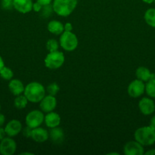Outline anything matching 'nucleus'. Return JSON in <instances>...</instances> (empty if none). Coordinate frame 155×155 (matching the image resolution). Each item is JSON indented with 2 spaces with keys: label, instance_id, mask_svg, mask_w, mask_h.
Segmentation results:
<instances>
[{
  "label": "nucleus",
  "instance_id": "obj_1",
  "mask_svg": "<svg viewBox=\"0 0 155 155\" xmlns=\"http://www.w3.org/2000/svg\"><path fill=\"white\" fill-rule=\"evenodd\" d=\"M46 92V89L41 83L31 82L24 88V95L30 102L38 103L43 98Z\"/></svg>",
  "mask_w": 155,
  "mask_h": 155
},
{
  "label": "nucleus",
  "instance_id": "obj_2",
  "mask_svg": "<svg viewBox=\"0 0 155 155\" xmlns=\"http://www.w3.org/2000/svg\"><path fill=\"white\" fill-rule=\"evenodd\" d=\"M134 136L135 141L143 146H150L155 143V130L150 126L137 129Z\"/></svg>",
  "mask_w": 155,
  "mask_h": 155
},
{
  "label": "nucleus",
  "instance_id": "obj_3",
  "mask_svg": "<svg viewBox=\"0 0 155 155\" xmlns=\"http://www.w3.org/2000/svg\"><path fill=\"white\" fill-rule=\"evenodd\" d=\"M78 5V0H53V12L62 17L71 15Z\"/></svg>",
  "mask_w": 155,
  "mask_h": 155
},
{
  "label": "nucleus",
  "instance_id": "obj_4",
  "mask_svg": "<svg viewBox=\"0 0 155 155\" xmlns=\"http://www.w3.org/2000/svg\"><path fill=\"white\" fill-rule=\"evenodd\" d=\"M59 45L65 51H72L77 48L78 45V39L77 36L71 31H64L60 35Z\"/></svg>",
  "mask_w": 155,
  "mask_h": 155
},
{
  "label": "nucleus",
  "instance_id": "obj_5",
  "mask_svg": "<svg viewBox=\"0 0 155 155\" xmlns=\"http://www.w3.org/2000/svg\"><path fill=\"white\" fill-rule=\"evenodd\" d=\"M65 62V54L59 50L50 52L44 59L45 66L51 70L61 68Z\"/></svg>",
  "mask_w": 155,
  "mask_h": 155
},
{
  "label": "nucleus",
  "instance_id": "obj_6",
  "mask_svg": "<svg viewBox=\"0 0 155 155\" xmlns=\"http://www.w3.org/2000/svg\"><path fill=\"white\" fill-rule=\"evenodd\" d=\"M44 122V115L42 110H33L27 114L25 117V123L27 127L32 129L40 127Z\"/></svg>",
  "mask_w": 155,
  "mask_h": 155
},
{
  "label": "nucleus",
  "instance_id": "obj_7",
  "mask_svg": "<svg viewBox=\"0 0 155 155\" xmlns=\"http://www.w3.org/2000/svg\"><path fill=\"white\" fill-rule=\"evenodd\" d=\"M145 92V84L143 81L136 79L129 83L128 86V94L132 98H138Z\"/></svg>",
  "mask_w": 155,
  "mask_h": 155
},
{
  "label": "nucleus",
  "instance_id": "obj_8",
  "mask_svg": "<svg viewBox=\"0 0 155 155\" xmlns=\"http://www.w3.org/2000/svg\"><path fill=\"white\" fill-rule=\"evenodd\" d=\"M17 149V144L12 137H5L0 141V154L2 155H12Z\"/></svg>",
  "mask_w": 155,
  "mask_h": 155
},
{
  "label": "nucleus",
  "instance_id": "obj_9",
  "mask_svg": "<svg viewBox=\"0 0 155 155\" xmlns=\"http://www.w3.org/2000/svg\"><path fill=\"white\" fill-rule=\"evenodd\" d=\"M123 152L126 155H142L144 154V146L137 141H130L124 145Z\"/></svg>",
  "mask_w": 155,
  "mask_h": 155
},
{
  "label": "nucleus",
  "instance_id": "obj_10",
  "mask_svg": "<svg viewBox=\"0 0 155 155\" xmlns=\"http://www.w3.org/2000/svg\"><path fill=\"white\" fill-rule=\"evenodd\" d=\"M138 108L142 114L148 116L155 111V103L151 98L144 97L138 102Z\"/></svg>",
  "mask_w": 155,
  "mask_h": 155
},
{
  "label": "nucleus",
  "instance_id": "obj_11",
  "mask_svg": "<svg viewBox=\"0 0 155 155\" xmlns=\"http://www.w3.org/2000/svg\"><path fill=\"white\" fill-rule=\"evenodd\" d=\"M56 104H57V101L55 96L47 95H45L43 98L40 101V108L43 112L49 113L55 110Z\"/></svg>",
  "mask_w": 155,
  "mask_h": 155
},
{
  "label": "nucleus",
  "instance_id": "obj_12",
  "mask_svg": "<svg viewBox=\"0 0 155 155\" xmlns=\"http://www.w3.org/2000/svg\"><path fill=\"white\" fill-rule=\"evenodd\" d=\"M22 124L18 120H12L5 127L6 136L9 137H14L19 134L22 130Z\"/></svg>",
  "mask_w": 155,
  "mask_h": 155
},
{
  "label": "nucleus",
  "instance_id": "obj_13",
  "mask_svg": "<svg viewBox=\"0 0 155 155\" xmlns=\"http://www.w3.org/2000/svg\"><path fill=\"white\" fill-rule=\"evenodd\" d=\"M32 0H14L13 8L21 14L29 13L33 8Z\"/></svg>",
  "mask_w": 155,
  "mask_h": 155
},
{
  "label": "nucleus",
  "instance_id": "obj_14",
  "mask_svg": "<svg viewBox=\"0 0 155 155\" xmlns=\"http://www.w3.org/2000/svg\"><path fill=\"white\" fill-rule=\"evenodd\" d=\"M49 137H50L49 133L44 128L39 127L32 130L31 139L34 142L42 143V142H46L49 139Z\"/></svg>",
  "mask_w": 155,
  "mask_h": 155
},
{
  "label": "nucleus",
  "instance_id": "obj_15",
  "mask_svg": "<svg viewBox=\"0 0 155 155\" xmlns=\"http://www.w3.org/2000/svg\"><path fill=\"white\" fill-rule=\"evenodd\" d=\"M44 122L46 126L49 128H54L59 127L61 123V117L59 114L51 111L46 113V115L44 116Z\"/></svg>",
  "mask_w": 155,
  "mask_h": 155
},
{
  "label": "nucleus",
  "instance_id": "obj_16",
  "mask_svg": "<svg viewBox=\"0 0 155 155\" xmlns=\"http://www.w3.org/2000/svg\"><path fill=\"white\" fill-rule=\"evenodd\" d=\"M135 76H136L137 79L141 80L144 83L150 80L155 79V74H153L150 71L148 68H145V67H139L137 68L136 71H135Z\"/></svg>",
  "mask_w": 155,
  "mask_h": 155
},
{
  "label": "nucleus",
  "instance_id": "obj_17",
  "mask_svg": "<svg viewBox=\"0 0 155 155\" xmlns=\"http://www.w3.org/2000/svg\"><path fill=\"white\" fill-rule=\"evenodd\" d=\"M24 88L25 86H24L22 82L18 79H12L9 83V90L15 96L24 93Z\"/></svg>",
  "mask_w": 155,
  "mask_h": 155
},
{
  "label": "nucleus",
  "instance_id": "obj_18",
  "mask_svg": "<svg viewBox=\"0 0 155 155\" xmlns=\"http://www.w3.org/2000/svg\"><path fill=\"white\" fill-rule=\"evenodd\" d=\"M49 136L53 143L59 145L64 140V132L60 127H54V128H51V130H50Z\"/></svg>",
  "mask_w": 155,
  "mask_h": 155
},
{
  "label": "nucleus",
  "instance_id": "obj_19",
  "mask_svg": "<svg viewBox=\"0 0 155 155\" xmlns=\"http://www.w3.org/2000/svg\"><path fill=\"white\" fill-rule=\"evenodd\" d=\"M49 32L55 35H61L64 32V25L59 21L53 20L49 22L47 25Z\"/></svg>",
  "mask_w": 155,
  "mask_h": 155
},
{
  "label": "nucleus",
  "instance_id": "obj_20",
  "mask_svg": "<svg viewBox=\"0 0 155 155\" xmlns=\"http://www.w3.org/2000/svg\"><path fill=\"white\" fill-rule=\"evenodd\" d=\"M144 18L147 25L155 28V8H151L147 9L144 13Z\"/></svg>",
  "mask_w": 155,
  "mask_h": 155
},
{
  "label": "nucleus",
  "instance_id": "obj_21",
  "mask_svg": "<svg viewBox=\"0 0 155 155\" xmlns=\"http://www.w3.org/2000/svg\"><path fill=\"white\" fill-rule=\"evenodd\" d=\"M28 100L26 98L25 95H23L22 94L19 95H17L16 98L14 101V105L18 109H24L27 107Z\"/></svg>",
  "mask_w": 155,
  "mask_h": 155
},
{
  "label": "nucleus",
  "instance_id": "obj_22",
  "mask_svg": "<svg viewBox=\"0 0 155 155\" xmlns=\"http://www.w3.org/2000/svg\"><path fill=\"white\" fill-rule=\"evenodd\" d=\"M145 92L149 97L155 98V79L147 82L145 84Z\"/></svg>",
  "mask_w": 155,
  "mask_h": 155
},
{
  "label": "nucleus",
  "instance_id": "obj_23",
  "mask_svg": "<svg viewBox=\"0 0 155 155\" xmlns=\"http://www.w3.org/2000/svg\"><path fill=\"white\" fill-rule=\"evenodd\" d=\"M14 73L11 68L4 66L0 71V77L5 80H11L13 78Z\"/></svg>",
  "mask_w": 155,
  "mask_h": 155
},
{
  "label": "nucleus",
  "instance_id": "obj_24",
  "mask_svg": "<svg viewBox=\"0 0 155 155\" xmlns=\"http://www.w3.org/2000/svg\"><path fill=\"white\" fill-rule=\"evenodd\" d=\"M46 47V49L48 50L49 52L57 51L59 49V42L57 40H56V39H50L47 41Z\"/></svg>",
  "mask_w": 155,
  "mask_h": 155
},
{
  "label": "nucleus",
  "instance_id": "obj_25",
  "mask_svg": "<svg viewBox=\"0 0 155 155\" xmlns=\"http://www.w3.org/2000/svg\"><path fill=\"white\" fill-rule=\"evenodd\" d=\"M60 90V88L59 86L56 83H52L47 86V88L46 89V92L48 93V95H53L55 96L56 95H57L58 92Z\"/></svg>",
  "mask_w": 155,
  "mask_h": 155
},
{
  "label": "nucleus",
  "instance_id": "obj_26",
  "mask_svg": "<svg viewBox=\"0 0 155 155\" xmlns=\"http://www.w3.org/2000/svg\"><path fill=\"white\" fill-rule=\"evenodd\" d=\"M53 11V5H43V6L42 9H41L40 12H42V15H43L45 18H48L50 15V14L52 13V12Z\"/></svg>",
  "mask_w": 155,
  "mask_h": 155
},
{
  "label": "nucleus",
  "instance_id": "obj_27",
  "mask_svg": "<svg viewBox=\"0 0 155 155\" xmlns=\"http://www.w3.org/2000/svg\"><path fill=\"white\" fill-rule=\"evenodd\" d=\"M14 0H2V6L5 10H11L13 8Z\"/></svg>",
  "mask_w": 155,
  "mask_h": 155
},
{
  "label": "nucleus",
  "instance_id": "obj_28",
  "mask_svg": "<svg viewBox=\"0 0 155 155\" xmlns=\"http://www.w3.org/2000/svg\"><path fill=\"white\" fill-rule=\"evenodd\" d=\"M32 130H33V129L27 127V126L26 127H24V128L22 129V130H21V132H22L23 133V136L25 138H31Z\"/></svg>",
  "mask_w": 155,
  "mask_h": 155
},
{
  "label": "nucleus",
  "instance_id": "obj_29",
  "mask_svg": "<svg viewBox=\"0 0 155 155\" xmlns=\"http://www.w3.org/2000/svg\"><path fill=\"white\" fill-rule=\"evenodd\" d=\"M43 5L39 3L38 2H36L33 3V8H32V10L34 11L35 12H40L41 9H42Z\"/></svg>",
  "mask_w": 155,
  "mask_h": 155
},
{
  "label": "nucleus",
  "instance_id": "obj_30",
  "mask_svg": "<svg viewBox=\"0 0 155 155\" xmlns=\"http://www.w3.org/2000/svg\"><path fill=\"white\" fill-rule=\"evenodd\" d=\"M72 24L71 23H66L65 24H64V31H67V32H70L72 31Z\"/></svg>",
  "mask_w": 155,
  "mask_h": 155
},
{
  "label": "nucleus",
  "instance_id": "obj_31",
  "mask_svg": "<svg viewBox=\"0 0 155 155\" xmlns=\"http://www.w3.org/2000/svg\"><path fill=\"white\" fill-rule=\"evenodd\" d=\"M36 2L40 3V4L43 6V5H47L51 4L53 0H36Z\"/></svg>",
  "mask_w": 155,
  "mask_h": 155
},
{
  "label": "nucleus",
  "instance_id": "obj_32",
  "mask_svg": "<svg viewBox=\"0 0 155 155\" xmlns=\"http://www.w3.org/2000/svg\"><path fill=\"white\" fill-rule=\"evenodd\" d=\"M6 136L5 131V128H3L2 127H0V141L2 140Z\"/></svg>",
  "mask_w": 155,
  "mask_h": 155
},
{
  "label": "nucleus",
  "instance_id": "obj_33",
  "mask_svg": "<svg viewBox=\"0 0 155 155\" xmlns=\"http://www.w3.org/2000/svg\"><path fill=\"white\" fill-rule=\"evenodd\" d=\"M5 122V117L4 114L0 113V127H2L4 125Z\"/></svg>",
  "mask_w": 155,
  "mask_h": 155
},
{
  "label": "nucleus",
  "instance_id": "obj_34",
  "mask_svg": "<svg viewBox=\"0 0 155 155\" xmlns=\"http://www.w3.org/2000/svg\"><path fill=\"white\" fill-rule=\"evenodd\" d=\"M150 127H152L153 129H154L155 130V115L154 116H153L151 117V119H150Z\"/></svg>",
  "mask_w": 155,
  "mask_h": 155
},
{
  "label": "nucleus",
  "instance_id": "obj_35",
  "mask_svg": "<svg viewBox=\"0 0 155 155\" xmlns=\"http://www.w3.org/2000/svg\"><path fill=\"white\" fill-rule=\"evenodd\" d=\"M144 154L146 155H155V149H151L147 151V152L144 153Z\"/></svg>",
  "mask_w": 155,
  "mask_h": 155
},
{
  "label": "nucleus",
  "instance_id": "obj_36",
  "mask_svg": "<svg viewBox=\"0 0 155 155\" xmlns=\"http://www.w3.org/2000/svg\"><path fill=\"white\" fill-rule=\"evenodd\" d=\"M5 66V63H4V61H3L2 58L0 56V71H1L2 68Z\"/></svg>",
  "mask_w": 155,
  "mask_h": 155
},
{
  "label": "nucleus",
  "instance_id": "obj_37",
  "mask_svg": "<svg viewBox=\"0 0 155 155\" xmlns=\"http://www.w3.org/2000/svg\"><path fill=\"white\" fill-rule=\"evenodd\" d=\"M142 2L146 4H151L153 2V0H142Z\"/></svg>",
  "mask_w": 155,
  "mask_h": 155
},
{
  "label": "nucleus",
  "instance_id": "obj_38",
  "mask_svg": "<svg viewBox=\"0 0 155 155\" xmlns=\"http://www.w3.org/2000/svg\"><path fill=\"white\" fill-rule=\"evenodd\" d=\"M24 154H29V155H30V154H33V153H30V152H23V153H21V155H24Z\"/></svg>",
  "mask_w": 155,
  "mask_h": 155
},
{
  "label": "nucleus",
  "instance_id": "obj_39",
  "mask_svg": "<svg viewBox=\"0 0 155 155\" xmlns=\"http://www.w3.org/2000/svg\"><path fill=\"white\" fill-rule=\"evenodd\" d=\"M117 154V153H109V154Z\"/></svg>",
  "mask_w": 155,
  "mask_h": 155
},
{
  "label": "nucleus",
  "instance_id": "obj_40",
  "mask_svg": "<svg viewBox=\"0 0 155 155\" xmlns=\"http://www.w3.org/2000/svg\"><path fill=\"white\" fill-rule=\"evenodd\" d=\"M0 110H1V104H0Z\"/></svg>",
  "mask_w": 155,
  "mask_h": 155
},
{
  "label": "nucleus",
  "instance_id": "obj_41",
  "mask_svg": "<svg viewBox=\"0 0 155 155\" xmlns=\"http://www.w3.org/2000/svg\"><path fill=\"white\" fill-rule=\"evenodd\" d=\"M153 2H154V4H155V0H153Z\"/></svg>",
  "mask_w": 155,
  "mask_h": 155
}]
</instances>
